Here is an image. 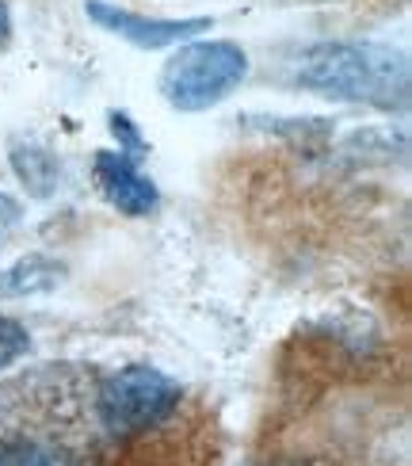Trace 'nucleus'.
<instances>
[{"label":"nucleus","mask_w":412,"mask_h":466,"mask_svg":"<svg viewBox=\"0 0 412 466\" xmlns=\"http://www.w3.org/2000/svg\"><path fill=\"white\" fill-rule=\"evenodd\" d=\"M0 466H69L62 455H54L38 443H12L0 451Z\"/></svg>","instance_id":"6e6552de"},{"label":"nucleus","mask_w":412,"mask_h":466,"mask_svg":"<svg viewBox=\"0 0 412 466\" xmlns=\"http://www.w3.org/2000/svg\"><path fill=\"white\" fill-rule=\"evenodd\" d=\"M5 43H8V8L0 5V46H5Z\"/></svg>","instance_id":"f8f14e48"},{"label":"nucleus","mask_w":412,"mask_h":466,"mask_svg":"<svg viewBox=\"0 0 412 466\" xmlns=\"http://www.w3.org/2000/svg\"><path fill=\"white\" fill-rule=\"evenodd\" d=\"M88 15L100 24L104 31L126 38V43L142 46V50H161V46H172V43H184V38L199 35V31H210V19L199 15V19H149V15H137V12H126V8H115L107 0H88Z\"/></svg>","instance_id":"20e7f679"},{"label":"nucleus","mask_w":412,"mask_h":466,"mask_svg":"<svg viewBox=\"0 0 412 466\" xmlns=\"http://www.w3.org/2000/svg\"><path fill=\"white\" fill-rule=\"evenodd\" d=\"M95 180H100L104 196L123 210V215L130 218H142L149 215V210L156 207V187L149 177H142L134 165V157H126V153H111L104 149L100 157H95Z\"/></svg>","instance_id":"39448f33"},{"label":"nucleus","mask_w":412,"mask_h":466,"mask_svg":"<svg viewBox=\"0 0 412 466\" xmlns=\"http://www.w3.org/2000/svg\"><path fill=\"white\" fill-rule=\"evenodd\" d=\"M111 130L119 134V138L130 146V153H146V146H142V138H137V134H134V127H130L126 115H111Z\"/></svg>","instance_id":"9d476101"},{"label":"nucleus","mask_w":412,"mask_h":466,"mask_svg":"<svg viewBox=\"0 0 412 466\" xmlns=\"http://www.w3.org/2000/svg\"><path fill=\"white\" fill-rule=\"evenodd\" d=\"M27 348H31L27 329L19 325V321H12V318H0V371L12 367L19 356L27 352Z\"/></svg>","instance_id":"1a4fd4ad"},{"label":"nucleus","mask_w":412,"mask_h":466,"mask_svg":"<svg viewBox=\"0 0 412 466\" xmlns=\"http://www.w3.org/2000/svg\"><path fill=\"white\" fill-rule=\"evenodd\" d=\"M180 405V386L156 367H126L100 390V420L115 436L156 429Z\"/></svg>","instance_id":"7ed1b4c3"},{"label":"nucleus","mask_w":412,"mask_h":466,"mask_svg":"<svg viewBox=\"0 0 412 466\" xmlns=\"http://www.w3.org/2000/svg\"><path fill=\"white\" fill-rule=\"evenodd\" d=\"M298 85L337 100H359L394 107L405 100L408 66L405 57L370 43H325L313 46L298 66Z\"/></svg>","instance_id":"f257e3e1"},{"label":"nucleus","mask_w":412,"mask_h":466,"mask_svg":"<svg viewBox=\"0 0 412 466\" xmlns=\"http://www.w3.org/2000/svg\"><path fill=\"white\" fill-rule=\"evenodd\" d=\"M12 165L19 172V180L31 184L35 196H50V191H54L57 161H54V153H46L43 146H24V142H19L15 153H12Z\"/></svg>","instance_id":"0eeeda50"},{"label":"nucleus","mask_w":412,"mask_h":466,"mask_svg":"<svg viewBox=\"0 0 412 466\" xmlns=\"http://www.w3.org/2000/svg\"><path fill=\"white\" fill-rule=\"evenodd\" d=\"M15 222H19V207H15V199H8L5 191H0V238H5L8 229H15Z\"/></svg>","instance_id":"9b49d317"},{"label":"nucleus","mask_w":412,"mask_h":466,"mask_svg":"<svg viewBox=\"0 0 412 466\" xmlns=\"http://www.w3.org/2000/svg\"><path fill=\"white\" fill-rule=\"evenodd\" d=\"M62 279V264L50 257H24L19 264L0 271V299H24V295H38V290H50Z\"/></svg>","instance_id":"423d86ee"},{"label":"nucleus","mask_w":412,"mask_h":466,"mask_svg":"<svg viewBox=\"0 0 412 466\" xmlns=\"http://www.w3.org/2000/svg\"><path fill=\"white\" fill-rule=\"evenodd\" d=\"M248 73V57L233 43L180 46L161 73V92L176 111H206L237 88Z\"/></svg>","instance_id":"f03ea898"}]
</instances>
